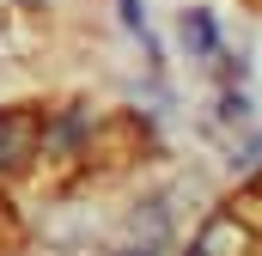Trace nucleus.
Here are the masks:
<instances>
[{
	"label": "nucleus",
	"instance_id": "nucleus-1",
	"mask_svg": "<svg viewBox=\"0 0 262 256\" xmlns=\"http://www.w3.org/2000/svg\"><path fill=\"white\" fill-rule=\"evenodd\" d=\"M43 146V116L37 110H6L0 116V171H25Z\"/></svg>",
	"mask_w": 262,
	"mask_h": 256
},
{
	"label": "nucleus",
	"instance_id": "nucleus-2",
	"mask_svg": "<svg viewBox=\"0 0 262 256\" xmlns=\"http://www.w3.org/2000/svg\"><path fill=\"white\" fill-rule=\"evenodd\" d=\"M183 43H189L195 55H213V49H220V31H213L207 12H183Z\"/></svg>",
	"mask_w": 262,
	"mask_h": 256
},
{
	"label": "nucleus",
	"instance_id": "nucleus-3",
	"mask_svg": "<svg viewBox=\"0 0 262 256\" xmlns=\"http://www.w3.org/2000/svg\"><path fill=\"white\" fill-rule=\"evenodd\" d=\"M122 18H128L134 31H146V18H140V6H134V0H122Z\"/></svg>",
	"mask_w": 262,
	"mask_h": 256
}]
</instances>
